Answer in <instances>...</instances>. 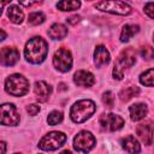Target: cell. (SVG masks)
Returning a JSON list of instances; mask_svg holds the SVG:
<instances>
[{"label":"cell","instance_id":"34","mask_svg":"<svg viewBox=\"0 0 154 154\" xmlns=\"http://www.w3.org/2000/svg\"><path fill=\"white\" fill-rule=\"evenodd\" d=\"M60 154H72V153H71L70 150H64V152H61Z\"/></svg>","mask_w":154,"mask_h":154},{"label":"cell","instance_id":"26","mask_svg":"<svg viewBox=\"0 0 154 154\" xmlns=\"http://www.w3.org/2000/svg\"><path fill=\"white\" fill-rule=\"evenodd\" d=\"M140 54L144 60H152L154 58V48L152 46H148V45L143 46L140 51Z\"/></svg>","mask_w":154,"mask_h":154},{"label":"cell","instance_id":"20","mask_svg":"<svg viewBox=\"0 0 154 154\" xmlns=\"http://www.w3.org/2000/svg\"><path fill=\"white\" fill-rule=\"evenodd\" d=\"M138 31H140V26L138 25H135V24H126V25H124V28H123V30L120 32V41L122 42L129 41Z\"/></svg>","mask_w":154,"mask_h":154},{"label":"cell","instance_id":"15","mask_svg":"<svg viewBox=\"0 0 154 154\" xmlns=\"http://www.w3.org/2000/svg\"><path fill=\"white\" fill-rule=\"evenodd\" d=\"M94 63L97 67H101L102 65H106L109 63V53L106 49L105 46H97L94 52Z\"/></svg>","mask_w":154,"mask_h":154},{"label":"cell","instance_id":"18","mask_svg":"<svg viewBox=\"0 0 154 154\" xmlns=\"http://www.w3.org/2000/svg\"><path fill=\"white\" fill-rule=\"evenodd\" d=\"M66 35H67V29H66L65 25H63L60 23L53 24L48 30V36L53 40H61Z\"/></svg>","mask_w":154,"mask_h":154},{"label":"cell","instance_id":"19","mask_svg":"<svg viewBox=\"0 0 154 154\" xmlns=\"http://www.w3.org/2000/svg\"><path fill=\"white\" fill-rule=\"evenodd\" d=\"M7 17L10 18V20H11L12 23H14V24H20V23L23 22V19H24V13H23V11H22L18 6L11 5V6H8V8H7Z\"/></svg>","mask_w":154,"mask_h":154},{"label":"cell","instance_id":"6","mask_svg":"<svg viewBox=\"0 0 154 154\" xmlns=\"http://www.w3.org/2000/svg\"><path fill=\"white\" fill-rule=\"evenodd\" d=\"M95 7L105 11V12H109V13H114V14H129L131 13V7L123 2V1H99L95 4Z\"/></svg>","mask_w":154,"mask_h":154},{"label":"cell","instance_id":"5","mask_svg":"<svg viewBox=\"0 0 154 154\" xmlns=\"http://www.w3.org/2000/svg\"><path fill=\"white\" fill-rule=\"evenodd\" d=\"M66 141V135L60 131H52L43 136L38 142V147L43 150H55L60 148Z\"/></svg>","mask_w":154,"mask_h":154},{"label":"cell","instance_id":"28","mask_svg":"<svg viewBox=\"0 0 154 154\" xmlns=\"http://www.w3.org/2000/svg\"><path fill=\"white\" fill-rule=\"evenodd\" d=\"M144 12L147 16L154 19V2H147L144 5Z\"/></svg>","mask_w":154,"mask_h":154},{"label":"cell","instance_id":"22","mask_svg":"<svg viewBox=\"0 0 154 154\" xmlns=\"http://www.w3.org/2000/svg\"><path fill=\"white\" fill-rule=\"evenodd\" d=\"M140 82L146 87H154V69H149L141 73Z\"/></svg>","mask_w":154,"mask_h":154},{"label":"cell","instance_id":"11","mask_svg":"<svg viewBox=\"0 0 154 154\" xmlns=\"http://www.w3.org/2000/svg\"><path fill=\"white\" fill-rule=\"evenodd\" d=\"M136 134L140 137V140L144 144H152L153 141V134H154V125L152 122H144L137 125Z\"/></svg>","mask_w":154,"mask_h":154},{"label":"cell","instance_id":"12","mask_svg":"<svg viewBox=\"0 0 154 154\" xmlns=\"http://www.w3.org/2000/svg\"><path fill=\"white\" fill-rule=\"evenodd\" d=\"M1 64L4 66H12L19 59V52L14 47H4L0 53Z\"/></svg>","mask_w":154,"mask_h":154},{"label":"cell","instance_id":"16","mask_svg":"<svg viewBox=\"0 0 154 154\" xmlns=\"http://www.w3.org/2000/svg\"><path fill=\"white\" fill-rule=\"evenodd\" d=\"M122 147L129 154H138L141 152V146H140L138 141L132 135H129L122 140Z\"/></svg>","mask_w":154,"mask_h":154},{"label":"cell","instance_id":"4","mask_svg":"<svg viewBox=\"0 0 154 154\" xmlns=\"http://www.w3.org/2000/svg\"><path fill=\"white\" fill-rule=\"evenodd\" d=\"M5 89L8 94L13 96H23L29 90V82L24 76L14 73L6 78Z\"/></svg>","mask_w":154,"mask_h":154},{"label":"cell","instance_id":"30","mask_svg":"<svg viewBox=\"0 0 154 154\" xmlns=\"http://www.w3.org/2000/svg\"><path fill=\"white\" fill-rule=\"evenodd\" d=\"M19 4L24 6H34V5H38L40 2L38 1H19Z\"/></svg>","mask_w":154,"mask_h":154},{"label":"cell","instance_id":"24","mask_svg":"<svg viewBox=\"0 0 154 154\" xmlns=\"http://www.w3.org/2000/svg\"><path fill=\"white\" fill-rule=\"evenodd\" d=\"M46 17L42 12H32L29 14L28 17V22L31 24V25H38V24H42L45 22Z\"/></svg>","mask_w":154,"mask_h":154},{"label":"cell","instance_id":"27","mask_svg":"<svg viewBox=\"0 0 154 154\" xmlns=\"http://www.w3.org/2000/svg\"><path fill=\"white\" fill-rule=\"evenodd\" d=\"M102 101H103V103L107 107H109V108L113 107V105H114V96H113L112 91H106L103 94V96H102Z\"/></svg>","mask_w":154,"mask_h":154},{"label":"cell","instance_id":"2","mask_svg":"<svg viewBox=\"0 0 154 154\" xmlns=\"http://www.w3.org/2000/svg\"><path fill=\"white\" fill-rule=\"evenodd\" d=\"M96 109L95 103L91 100H79L71 107V119L75 123H83L90 118Z\"/></svg>","mask_w":154,"mask_h":154},{"label":"cell","instance_id":"1","mask_svg":"<svg viewBox=\"0 0 154 154\" xmlns=\"http://www.w3.org/2000/svg\"><path fill=\"white\" fill-rule=\"evenodd\" d=\"M47 53H48V45L40 36H36V37L30 38L26 42L25 48H24L25 59L29 63H32V64H40V63H42L46 59Z\"/></svg>","mask_w":154,"mask_h":154},{"label":"cell","instance_id":"32","mask_svg":"<svg viewBox=\"0 0 154 154\" xmlns=\"http://www.w3.org/2000/svg\"><path fill=\"white\" fill-rule=\"evenodd\" d=\"M1 148H2V150H1V154H5L6 153V143L2 141L1 142Z\"/></svg>","mask_w":154,"mask_h":154},{"label":"cell","instance_id":"3","mask_svg":"<svg viewBox=\"0 0 154 154\" xmlns=\"http://www.w3.org/2000/svg\"><path fill=\"white\" fill-rule=\"evenodd\" d=\"M136 61V53L132 48H126L120 53L118 59L114 63L113 77L117 79H122L124 77V72L130 69Z\"/></svg>","mask_w":154,"mask_h":154},{"label":"cell","instance_id":"7","mask_svg":"<svg viewBox=\"0 0 154 154\" xmlns=\"http://www.w3.org/2000/svg\"><path fill=\"white\" fill-rule=\"evenodd\" d=\"M95 143H96L95 137L89 131H81V132H78L77 136L73 140V147H75V149L77 152H81V153H88V152H90L94 148Z\"/></svg>","mask_w":154,"mask_h":154},{"label":"cell","instance_id":"23","mask_svg":"<svg viewBox=\"0 0 154 154\" xmlns=\"http://www.w3.org/2000/svg\"><path fill=\"white\" fill-rule=\"evenodd\" d=\"M81 6L79 1H60L57 4V7L61 11H75Z\"/></svg>","mask_w":154,"mask_h":154},{"label":"cell","instance_id":"17","mask_svg":"<svg viewBox=\"0 0 154 154\" xmlns=\"http://www.w3.org/2000/svg\"><path fill=\"white\" fill-rule=\"evenodd\" d=\"M129 112H130L131 119L135 120V122H138V120L143 119L147 116L148 108H147V106L144 103H135V105L130 106Z\"/></svg>","mask_w":154,"mask_h":154},{"label":"cell","instance_id":"31","mask_svg":"<svg viewBox=\"0 0 154 154\" xmlns=\"http://www.w3.org/2000/svg\"><path fill=\"white\" fill-rule=\"evenodd\" d=\"M78 20H79V16H72V17L67 18V23H70V24H76Z\"/></svg>","mask_w":154,"mask_h":154},{"label":"cell","instance_id":"33","mask_svg":"<svg viewBox=\"0 0 154 154\" xmlns=\"http://www.w3.org/2000/svg\"><path fill=\"white\" fill-rule=\"evenodd\" d=\"M0 32H1V38H0V40H1V41H4V40H5V37H6V34H5V31H4L2 29L0 30Z\"/></svg>","mask_w":154,"mask_h":154},{"label":"cell","instance_id":"14","mask_svg":"<svg viewBox=\"0 0 154 154\" xmlns=\"http://www.w3.org/2000/svg\"><path fill=\"white\" fill-rule=\"evenodd\" d=\"M34 91H35V96L36 99L40 101V102H45L48 100L49 95H51V91H52V88L43 81H38L35 83V87H34Z\"/></svg>","mask_w":154,"mask_h":154},{"label":"cell","instance_id":"8","mask_svg":"<svg viewBox=\"0 0 154 154\" xmlns=\"http://www.w3.org/2000/svg\"><path fill=\"white\" fill-rule=\"evenodd\" d=\"M53 64L59 71L67 72L72 66V55H71L70 51L66 48H59L54 53Z\"/></svg>","mask_w":154,"mask_h":154},{"label":"cell","instance_id":"13","mask_svg":"<svg viewBox=\"0 0 154 154\" xmlns=\"http://www.w3.org/2000/svg\"><path fill=\"white\" fill-rule=\"evenodd\" d=\"M73 81L79 87H91L94 84V82H95V78H94V75L90 73L89 71L79 70V71H77L75 73Z\"/></svg>","mask_w":154,"mask_h":154},{"label":"cell","instance_id":"29","mask_svg":"<svg viewBox=\"0 0 154 154\" xmlns=\"http://www.w3.org/2000/svg\"><path fill=\"white\" fill-rule=\"evenodd\" d=\"M26 111H28V113H29L30 116H36V114L40 112V106H38V105H35V103L29 105V106L26 107Z\"/></svg>","mask_w":154,"mask_h":154},{"label":"cell","instance_id":"10","mask_svg":"<svg viewBox=\"0 0 154 154\" xmlns=\"http://www.w3.org/2000/svg\"><path fill=\"white\" fill-rule=\"evenodd\" d=\"M99 123L102 126V129L108 131H117L124 126V119L120 116H117L113 113L102 114L99 119Z\"/></svg>","mask_w":154,"mask_h":154},{"label":"cell","instance_id":"35","mask_svg":"<svg viewBox=\"0 0 154 154\" xmlns=\"http://www.w3.org/2000/svg\"><path fill=\"white\" fill-rule=\"evenodd\" d=\"M153 41H154V35H153Z\"/></svg>","mask_w":154,"mask_h":154},{"label":"cell","instance_id":"21","mask_svg":"<svg viewBox=\"0 0 154 154\" xmlns=\"http://www.w3.org/2000/svg\"><path fill=\"white\" fill-rule=\"evenodd\" d=\"M138 93H140L138 87H136V85H130V87H126L125 89H123V90L119 93V97H120L122 101H128V100L132 99L134 96H136Z\"/></svg>","mask_w":154,"mask_h":154},{"label":"cell","instance_id":"9","mask_svg":"<svg viewBox=\"0 0 154 154\" xmlns=\"http://www.w3.org/2000/svg\"><path fill=\"white\" fill-rule=\"evenodd\" d=\"M19 123V113L14 105L4 103L1 106V124L2 125H18Z\"/></svg>","mask_w":154,"mask_h":154},{"label":"cell","instance_id":"25","mask_svg":"<svg viewBox=\"0 0 154 154\" xmlns=\"http://www.w3.org/2000/svg\"><path fill=\"white\" fill-rule=\"evenodd\" d=\"M63 120V113L59 112V111H53L48 114V118H47V122L49 125H57L59 123H61Z\"/></svg>","mask_w":154,"mask_h":154}]
</instances>
